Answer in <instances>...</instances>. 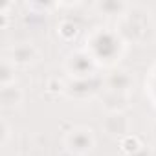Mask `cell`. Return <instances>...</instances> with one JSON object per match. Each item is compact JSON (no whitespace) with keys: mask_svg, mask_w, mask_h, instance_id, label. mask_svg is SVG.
Instances as JSON below:
<instances>
[{"mask_svg":"<svg viewBox=\"0 0 156 156\" xmlns=\"http://www.w3.org/2000/svg\"><path fill=\"white\" fill-rule=\"evenodd\" d=\"M66 147L75 152V154H87L92 147H94V134L92 129L87 127H77L73 130H70L64 138Z\"/></svg>","mask_w":156,"mask_h":156,"instance_id":"1","label":"cell"},{"mask_svg":"<svg viewBox=\"0 0 156 156\" xmlns=\"http://www.w3.org/2000/svg\"><path fill=\"white\" fill-rule=\"evenodd\" d=\"M127 28H134V31L130 33V39L134 41H149V31H152V24H151V19L145 15V13H130V15H125L123 19V24H121V30H127Z\"/></svg>","mask_w":156,"mask_h":156,"instance_id":"2","label":"cell"},{"mask_svg":"<svg viewBox=\"0 0 156 156\" xmlns=\"http://www.w3.org/2000/svg\"><path fill=\"white\" fill-rule=\"evenodd\" d=\"M103 130L108 136L114 138H121V136H129L130 130V119L123 114V112H110L103 121H101Z\"/></svg>","mask_w":156,"mask_h":156,"instance_id":"3","label":"cell"},{"mask_svg":"<svg viewBox=\"0 0 156 156\" xmlns=\"http://www.w3.org/2000/svg\"><path fill=\"white\" fill-rule=\"evenodd\" d=\"M94 57L87 51H79L70 57L68 61V70L73 72L79 79H85V77H90L94 73Z\"/></svg>","mask_w":156,"mask_h":156,"instance_id":"4","label":"cell"},{"mask_svg":"<svg viewBox=\"0 0 156 156\" xmlns=\"http://www.w3.org/2000/svg\"><path fill=\"white\" fill-rule=\"evenodd\" d=\"M9 53H11V55H9L8 59H9L15 66H17V64H20V66L31 64V62L37 59V55H39V51H37V48H35L33 44H19V46L11 48Z\"/></svg>","mask_w":156,"mask_h":156,"instance_id":"5","label":"cell"},{"mask_svg":"<svg viewBox=\"0 0 156 156\" xmlns=\"http://www.w3.org/2000/svg\"><path fill=\"white\" fill-rule=\"evenodd\" d=\"M101 101H103V105H105V108L108 112H121L129 105L127 103V94H123V92H112V90H108L101 98Z\"/></svg>","mask_w":156,"mask_h":156,"instance_id":"6","label":"cell"},{"mask_svg":"<svg viewBox=\"0 0 156 156\" xmlns=\"http://www.w3.org/2000/svg\"><path fill=\"white\" fill-rule=\"evenodd\" d=\"M107 85H108V90H112V92H123V94H127V90L132 85V77L129 75V72H114L108 77Z\"/></svg>","mask_w":156,"mask_h":156,"instance_id":"7","label":"cell"},{"mask_svg":"<svg viewBox=\"0 0 156 156\" xmlns=\"http://www.w3.org/2000/svg\"><path fill=\"white\" fill-rule=\"evenodd\" d=\"M22 101V92L19 87L11 85V87H4L2 88V103L4 107H15Z\"/></svg>","mask_w":156,"mask_h":156,"instance_id":"8","label":"cell"},{"mask_svg":"<svg viewBox=\"0 0 156 156\" xmlns=\"http://www.w3.org/2000/svg\"><path fill=\"white\" fill-rule=\"evenodd\" d=\"M0 72H2V73H0V83H2V88L15 85V77L9 73V72H15V64H13L8 57L2 61V70H0Z\"/></svg>","mask_w":156,"mask_h":156,"instance_id":"9","label":"cell"},{"mask_svg":"<svg viewBox=\"0 0 156 156\" xmlns=\"http://www.w3.org/2000/svg\"><path fill=\"white\" fill-rule=\"evenodd\" d=\"M96 8L105 15H123V11L127 9V4H121V2H99V4H96Z\"/></svg>","mask_w":156,"mask_h":156,"instance_id":"10","label":"cell"},{"mask_svg":"<svg viewBox=\"0 0 156 156\" xmlns=\"http://www.w3.org/2000/svg\"><path fill=\"white\" fill-rule=\"evenodd\" d=\"M130 156H151V152L147 151V147H145V145H141V147H140L138 151H134Z\"/></svg>","mask_w":156,"mask_h":156,"instance_id":"11","label":"cell"},{"mask_svg":"<svg viewBox=\"0 0 156 156\" xmlns=\"http://www.w3.org/2000/svg\"><path fill=\"white\" fill-rule=\"evenodd\" d=\"M8 125H6V121H2V143H6V140H8Z\"/></svg>","mask_w":156,"mask_h":156,"instance_id":"12","label":"cell"},{"mask_svg":"<svg viewBox=\"0 0 156 156\" xmlns=\"http://www.w3.org/2000/svg\"><path fill=\"white\" fill-rule=\"evenodd\" d=\"M152 132H154V138H156V125H154V130H152Z\"/></svg>","mask_w":156,"mask_h":156,"instance_id":"13","label":"cell"}]
</instances>
